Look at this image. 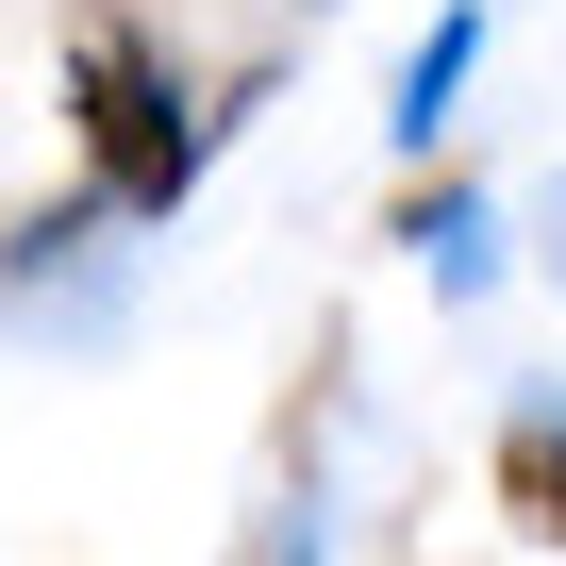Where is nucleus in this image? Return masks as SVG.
Listing matches in <instances>:
<instances>
[{"mask_svg": "<svg viewBox=\"0 0 566 566\" xmlns=\"http://www.w3.org/2000/svg\"><path fill=\"white\" fill-rule=\"evenodd\" d=\"M67 84H84V167H101V200L117 217H184V184H200V117H184V84L150 67V34H84L67 51Z\"/></svg>", "mask_w": 566, "mask_h": 566, "instance_id": "1", "label": "nucleus"}, {"mask_svg": "<svg viewBox=\"0 0 566 566\" xmlns=\"http://www.w3.org/2000/svg\"><path fill=\"white\" fill-rule=\"evenodd\" d=\"M400 233L433 250V283H450V301H483V283H500V217H483L467 184H417V200H400Z\"/></svg>", "mask_w": 566, "mask_h": 566, "instance_id": "2", "label": "nucleus"}, {"mask_svg": "<svg viewBox=\"0 0 566 566\" xmlns=\"http://www.w3.org/2000/svg\"><path fill=\"white\" fill-rule=\"evenodd\" d=\"M467 67H483V18H467V0H450V18L417 34V67H400V134H417V150L450 134V101H467Z\"/></svg>", "mask_w": 566, "mask_h": 566, "instance_id": "3", "label": "nucleus"}, {"mask_svg": "<svg viewBox=\"0 0 566 566\" xmlns=\"http://www.w3.org/2000/svg\"><path fill=\"white\" fill-rule=\"evenodd\" d=\"M500 500H516L533 549H566V417H516L500 433Z\"/></svg>", "mask_w": 566, "mask_h": 566, "instance_id": "4", "label": "nucleus"}]
</instances>
